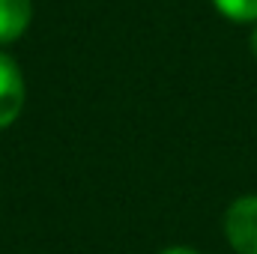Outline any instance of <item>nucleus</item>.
<instances>
[{
    "label": "nucleus",
    "instance_id": "obj_4",
    "mask_svg": "<svg viewBox=\"0 0 257 254\" xmlns=\"http://www.w3.org/2000/svg\"><path fill=\"white\" fill-rule=\"evenodd\" d=\"M215 9L233 21H257V0H212Z\"/></svg>",
    "mask_w": 257,
    "mask_h": 254
},
{
    "label": "nucleus",
    "instance_id": "obj_5",
    "mask_svg": "<svg viewBox=\"0 0 257 254\" xmlns=\"http://www.w3.org/2000/svg\"><path fill=\"white\" fill-rule=\"evenodd\" d=\"M162 254H197V251H192V248H168V251H162Z\"/></svg>",
    "mask_w": 257,
    "mask_h": 254
},
{
    "label": "nucleus",
    "instance_id": "obj_6",
    "mask_svg": "<svg viewBox=\"0 0 257 254\" xmlns=\"http://www.w3.org/2000/svg\"><path fill=\"white\" fill-rule=\"evenodd\" d=\"M251 51H254V57H257V27L251 30Z\"/></svg>",
    "mask_w": 257,
    "mask_h": 254
},
{
    "label": "nucleus",
    "instance_id": "obj_2",
    "mask_svg": "<svg viewBox=\"0 0 257 254\" xmlns=\"http://www.w3.org/2000/svg\"><path fill=\"white\" fill-rule=\"evenodd\" d=\"M24 108V78L15 60L0 54V129L15 123Z\"/></svg>",
    "mask_w": 257,
    "mask_h": 254
},
{
    "label": "nucleus",
    "instance_id": "obj_1",
    "mask_svg": "<svg viewBox=\"0 0 257 254\" xmlns=\"http://www.w3.org/2000/svg\"><path fill=\"white\" fill-rule=\"evenodd\" d=\"M224 233L236 254H257V197H239L230 203Z\"/></svg>",
    "mask_w": 257,
    "mask_h": 254
},
{
    "label": "nucleus",
    "instance_id": "obj_3",
    "mask_svg": "<svg viewBox=\"0 0 257 254\" xmlns=\"http://www.w3.org/2000/svg\"><path fill=\"white\" fill-rule=\"evenodd\" d=\"M30 0H0V45L15 42L30 24Z\"/></svg>",
    "mask_w": 257,
    "mask_h": 254
}]
</instances>
